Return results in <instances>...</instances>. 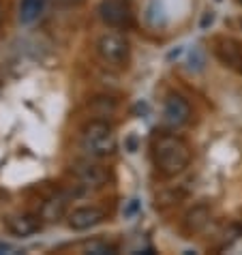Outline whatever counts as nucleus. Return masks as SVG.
<instances>
[{
    "label": "nucleus",
    "mask_w": 242,
    "mask_h": 255,
    "mask_svg": "<svg viewBox=\"0 0 242 255\" xmlns=\"http://www.w3.org/2000/svg\"><path fill=\"white\" fill-rule=\"evenodd\" d=\"M97 13L99 19L110 28H129L133 22V13L126 0H101Z\"/></svg>",
    "instance_id": "nucleus-5"
},
{
    "label": "nucleus",
    "mask_w": 242,
    "mask_h": 255,
    "mask_svg": "<svg viewBox=\"0 0 242 255\" xmlns=\"http://www.w3.org/2000/svg\"><path fill=\"white\" fill-rule=\"evenodd\" d=\"M45 9V0H22L19 2V24H32V22H37L39 15L43 13Z\"/></svg>",
    "instance_id": "nucleus-12"
},
{
    "label": "nucleus",
    "mask_w": 242,
    "mask_h": 255,
    "mask_svg": "<svg viewBox=\"0 0 242 255\" xmlns=\"http://www.w3.org/2000/svg\"><path fill=\"white\" fill-rule=\"evenodd\" d=\"M75 251L77 253H88V255H114L118 249H116V245L108 243V240L95 238V240H84V243L75 245Z\"/></svg>",
    "instance_id": "nucleus-13"
},
{
    "label": "nucleus",
    "mask_w": 242,
    "mask_h": 255,
    "mask_svg": "<svg viewBox=\"0 0 242 255\" xmlns=\"http://www.w3.org/2000/svg\"><path fill=\"white\" fill-rule=\"evenodd\" d=\"M238 2H240V4H242V0H238Z\"/></svg>",
    "instance_id": "nucleus-19"
},
{
    "label": "nucleus",
    "mask_w": 242,
    "mask_h": 255,
    "mask_svg": "<svg viewBox=\"0 0 242 255\" xmlns=\"http://www.w3.org/2000/svg\"><path fill=\"white\" fill-rule=\"evenodd\" d=\"M208 221H210V208L199 204V206L187 212V217H184V230L189 234H197L208 225Z\"/></svg>",
    "instance_id": "nucleus-10"
},
{
    "label": "nucleus",
    "mask_w": 242,
    "mask_h": 255,
    "mask_svg": "<svg viewBox=\"0 0 242 255\" xmlns=\"http://www.w3.org/2000/svg\"><path fill=\"white\" fill-rule=\"evenodd\" d=\"M108 219V212L99 206H80L69 212L67 223L73 232H86L90 228H97L99 223H103Z\"/></svg>",
    "instance_id": "nucleus-8"
},
{
    "label": "nucleus",
    "mask_w": 242,
    "mask_h": 255,
    "mask_svg": "<svg viewBox=\"0 0 242 255\" xmlns=\"http://www.w3.org/2000/svg\"><path fill=\"white\" fill-rule=\"evenodd\" d=\"M212 19H215V15H212V11H208V13L204 15V19H202V28H206L208 24H212Z\"/></svg>",
    "instance_id": "nucleus-15"
},
{
    "label": "nucleus",
    "mask_w": 242,
    "mask_h": 255,
    "mask_svg": "<svg viewBox=\"0 0 242 255\" xmlns=\"http://www.w3.org/2000/svg\"><path fill=\"white\" fill-rule=\"evenodd\" d=\"M150 152L154 169L163 178H176L193 161V150H191L189 141L176 135V133H156L150 141Z\"/></svg>",
    "instance_id": "nucleus-1"
},
{
    "label": "nucleus",
    "mask_w": 242,
    "mask_h": 255,
    "mask_svg": "<svg viewBox=\"0 0 242 255\" xmlns=\"http://www.w3.org/2000/svg\"><path fill=\"white\" fill-rule=\"evenodd\" d=\"M137 206H139L137 200H131V206H129V210H126V215H133V212L137 210Z\"/></svg>",
    "instance_id": "nucleus-16"
},
{
    "label": "nucleus",
    "mask_w": 242,
    "mask_h": 255,
    "mask_svg": "<svg viewBox=\"0 0 242 255\" xmlns=\"http://www.w3.org/2000/svg\"><path fill=\"white\" fill-rule=\"evenodd\" d=\"M4 228L11 236L28 238V236H34L37 232H41V228H43V217H41L39 212L37 215H32V212H19V215H11L6 219Z\"/></svg>",
    "instance_id": "nucleus-7"
},
{
    "label": "nucleus",
    "mask_w": 242,
    "mask_h": 255,
    "mask_svg": "<svg viewBox=\"0 0 242 255\" xmlns=\"http://www.w3.org/2000/svg\"><path fill=\"white\" fill-rule=\"evenodd\" d=\"M2 17H4V9H2V4H0V24H2Z\"/></svg>",
    "instance_id": "nucleus-18"
},
{
    "label": "nucleus",
    "mask_w": 242,
    "mask_h": 255,
    "mask_svg": "<svg viewBox=\"0 0 242 255\" xmlns=\"http://www.w3.org/2000/svg\"><path fill=\"white\" fill-rule=\"evenodd\" d=\"M71 174H73V180L77 182L75 187L80 191H97L110 182L108 169L103 165H97V163H77L71 169Z\"/></svg>",
    "instance_id": "nucleus-4"
},
{
    "label": "nucleus",
    "mask_w": 242,
    "mask_h": 255,
    "mask_svg": "<svg viewBox=\"0 0 242 255\" xmlns=\"http://www.w3.org/2000/svg\"><path fill=\"white\" fill-rule=\"evenodd\" d=\"M80 144H82V150L90 154L92 159H105L116 152L118 139H116V133H114V127L108 120L95 118V120H88L80 129Z\"/></svg>",
    "instance_id": "nucleus-2"
},
{
    "label": "nucleus",
    "mask_w": 242,
    "mask_h": 255,
    "mask_svg": "<svg viewBox=\"0 0 242 255\" xmlns=\"http://www.w3.org/2000/svg\"><path fill=\"white\" fill-rule=\"evenodd\" d=\"M97 54L112 69H126L131 62V43L120 32H105L97 39Z\"/></svg>",
    "instance_id": "nucleus-3"
},
{
    "label": "nucleus",
    "mask_w": 242,
    "mask_h": 255,
    "mask_svg": "<svg viewBox=\"0 0 242 255\" xmlns=\"http://www.w3.org/2000/svg\"><path fill=\"white\" fill-rule=\"evenodd\" d=\"M215 56L221 60V65L242 73V43H238L236 39L219 37L215 41Z\"/></svg>",
    "instance_id": "nucleus-9"
},
{
    "label": "nucleus",
    "mask_w": 242,
    "mask_h": 255,
    "mask_svg": "<svg viewBox=\"0 0 242 255\" xmlns=\"http://www.w3.org/2000/svg\"><path fill=\"white\" fill-rule=\"evenodd\" d=\"M193 116V110H191L189 101L180 95H169L163 103V123L169 129H180L184 127Z\"/></svg>",
    "instance_id": "nucleus-6"
},
{
    "label": "nucleus",
    "mask_w": 242,
    "mask_h": 255,
    "mask_svg": "<svg viewBox=\"0 0 242 255\" xmlns=\"http://www.w3.org/2000/svg\"><path fill=\"white\" fill-rule=\"evenodd\" d=\"M204 65H206V56H204L202 49L195 47L193 52H191V56H189V67H191V71H202Z\"/></svg>",
    "instance_id": "nucleus-14"
},
{
    "label": "nucleus",
    "mask_w": 242,
    "mask_h": 255,
    "mask_svg": "<svg viewBox=\"0 0 242 255\" xmlns=\"http://www.w3.org/2000/svg\"><path fill=\"white\" fill-rule=\"evenodd\" d=\"M65 208H67V200L62 195H54V197H47V200L41 202L39 206V215L45 219V221H58V219L65 215Z\"/></svg>",
    "instance_id": "nucleus-11"
},
{
    "label": "nucleus",
    "mask_w": 242,
    "mask_h": 255,
    "mask_svg": "<svg viewBox=\"0 0 242 255\" xmlns=\"http://www.w3.org/2000/svg\"><path fill=\"white\" fill-rule=\"evenodd\" d=\"M58 2H65V4H80L84 0H58Z\"/></svg>",
    "instance_id": "nucleus-17"
}]
</instances>
